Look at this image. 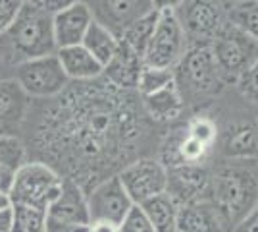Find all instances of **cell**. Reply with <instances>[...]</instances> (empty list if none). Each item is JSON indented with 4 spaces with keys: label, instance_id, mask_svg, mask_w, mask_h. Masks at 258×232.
I'll list each match as a JSON object with an SVG mask.
<instances>
[{
    "label": "cell",
    "instance_id": "6da1fadb",
    "mask_svg": "<svg viewBox=\"0 0 258 232\" xmlns=\"http://www.w3.org/2000/svg\"><path fill=\"white\" fill-rule=\"evenodd\" d=\"M208 199H212L216 207L222 211L229 228L235 226L256 207L258 184L252 172L247 168L229 166L222 168L210 180Z\"/></svg>",
    "mask_w": 258,
    "mask_h": 232
},
{
    "label": "cell",
    "instance_id": "7a4b0ae2",
    "mask_svg": "<svg viewBox=\"0 0 258 232\" xmlns=\"http://www.w3.org/2000/svg\"><path fill=\"white\" fill-rule=\"evenodd\" d=\"M6 43L10 44L12 53L20 58V62L39 58V56L56 55L58 47L54 39L52 14L39 10L31 2L23 4L16 22L4 33Z\"/></svg>",
    "mask_w": 258,
    "mask_h": 232
},
{
    "label": "cell",
    "instance_id": "3957f363",
    "mask_svg": "<svg viewBox=\"0 0 258 232\" xmlns=\"http://www.w3.org/2000/svg\"><path fill=\"white\" fill-rule=\"evenodd\" d=\"M173 81L183 101H201L214 97L226 85L220 77L208 43H193L173 68Z\"/></svg>",
    "mask_w": 258,
    "mask_h": 232
},
{
    "label": "cell",
    "instance_id": "277c9868",
    "mask_svg": "<svg viewBox=\"0 0 258 232\" xmlns=\"http://www.w3.org/2000/svg\"><path fill=\"white\" fill-rule=\"evenodd\" d=\"M208 44L224 83H237L241 74L258 58V43L229 20Z\"/></svg>",
    "mask_w": 258,
    "mask_h": 232
},
{
    "label": "cell",
    "instance_id": "5b68a950",
    "mask_svg": "<svg viewBox=\"0 0 258 232\" xmlns=\"http://www.w3.org/2000/svg\"><path fill=\"white\" fill-rule=\"evenodd\" d=\"M62 186H64V178L52 166L43 161H31L20 168L8 196L12 205H27L35 209L48 211L54 199L60 196Z\"/></svg>",
    "mask_w": 258,
    "mask_h": 232
},
{
    "label": "cell",
    "instance_id": "8992f818",
    "mask_svg": "<svg viewBox=\"0 0 258 232\" xmlns=\"http://www.w3.org/2000/svg\"><path fill=\"white\" fill-rule=\"evenodd\" d=\"M187 51V35L175 10L160 12L156 29L151 37V43L145 51V66L173 68L181 60Z\"/></svg>",
    "mask_w": 258,
    "mask_h": 232
},
{
    "label": "cell",
    "instance_id": "52a82bcc",
    "mask_svg": "<svg viewBox=\"0 0 258 232\" xmlns=\"http://www.w3.org/2000/svg\"><path fill=\"white\" fill-rule=\"evenodd\" d=\"M16 81L29 97L46 99L60 95L68 87L70 77L66 76L58 56L46 55L20 62L16 68Z\"/></svg>",
    "mask_w": 258,
    "mask_h": 232
},
{
    "label": "cell",
    "instance_id": "ba28073f",
    "mask_svg": "<svg viewBox=\"0 0 258 232\" xmlns=\"http://www.w3.org/2000/svg\"><path fill=\"white\" fill-rule=\"evenodd\" d=\"M127 196L135 205L166 192L168 168L158 159H139L118 174Z\"/></svg>",
    "mask_w": 258,
    "mask_h": 232
},
{
    "label": "cell",
    "instance_id": "9c48e42d",
    "mask_svg": "<svg viewBox=\"0 0 258 232\" xmlns=\"http://www.w3.org/2000/svg\"><path fill=\"white\" fill-rule=\"evenodd\" d=\"M87 205H89L91 222L106 221L119 224L135 203L131 201L121 180L116 174L102 180L98 186H95L87 194Z\"/></svg>",
    "mask_w": 258,
    "mask_h": 232
},
{
    "label": "cell",
    "instance_id": "30bf717a",
    "mask_svg": "<svg viewBox=\"0 0 258 232\" xmlns=\"http://www.w3.org/2000/svg\"><path fill=\"white\" fill-rule=\"evenodd\" d=\"M179 8L181 16L177 18L193 43H210L227 20L216 0H183Z\"/></svg>",
    "mask_w": 258,
    "mask_h": 232
},
{
    "label": "cell",
    "instance_id": "8fae6325",
    "mask_svg": "<svg viewBox=\"0 0 258 232\" xmlns=\"http://www.w3.org/2000/svg\"><path fill=\"white\" fill-rule=\"evenodd\" d=\"M210 172L203 165H183L168 168V186L166 192L181 207L208 196Z\"/></svg>",
    "mask_w": 258,
    "mask_h": 232
},
{
    "label": "cell",
    "instance_id": "7c38bea8",
    "mask_svg": "<svg viewBox=\"0 0 258 232\" xmlns=\"http://www.w3.org/2000/svg\"><path fill=\"white\" fill-rule=\"evenodd\" d=\"M93 20L95 18H93L91 8L87 4H83L81 0L76 2L74 6H70V8L56 12L52 16L56 47L58 49H64V47L81 44L83 39H85L89 25L93 23Z\"/></svg>",
    "mask_w": 258,
    "mask_h": 232
},
{
    "label": "cell",
    "instance_id": "4fadbf2b",
    "mask_svg": "<svg viewBox=\"0 0 258 232\" xmlns=\"http://www.w3.org/2000/svg\"><path fill=\"white\" fill-rule=\"evenodd\" d=\"M177 232H229V224L214 201L203 198L179 207Z\"/></svg>",
    "mask_w": 258,
    "mask_h": 232
},
{
    "label": "cell",
    "instance_id": "5bb4252c",
    "mask_svg": "<svg viewBox=\"0 0 258 232\" xmlns=\"http://www.w3.org/2000/svg\"><path fill=\"white\" fill-rule=\"evenodd\" d=\"M46 219L54 222H66V224H91L87 194H83V190L76 180L64 178L62 192L48 207Z\"/></svg>",
    "mask_w": 258,
    "mask_h": 232
},
{
    "label": "cell",
    "instance_id": "9a60e30c",
    "mask_svg": "<svg viewBox=\"0 0 258 232\" xmlns=\"http://www.w3.org/2000/svg\"><path fill=\"white\" fill-rule=\"evenodd\" d=\"M143 68H145L143 56L137 51H133L125 41L119 39L118 49L110 58V62L104 66L102 76L106 77L110 85L129 91V89H137Z\"/></svg>",
    "mask_w": 258,
    "mask_h": 232
},
{
    "label": "cell",
    "instance_id": "2e32d148",
    "mask_svg": "<svg viewBox=\"0 0 258 232\" xmlns=\"http://www.w3.org/2000/svg\"><path fill=\"white\" fill-rule=\"evenodd\" d=\"M29 111V95L16 79H0V135H16Z\"/></svg>",
    "mask_w": 258,
    "mask_h": 232
},
{
    "label": "cell",
    "instance_id": "e0dca14e",
    "mask_svg": "<svg viewBox=\"0 0 258 232\" xmlns=\"http://www.w3.org/2000/svg\"><path fill=\"white\" fill-rule=\"evenodd\" d=\"M56 56H58L66 76L70 77V79L91 81V79H97V77L102 76L104 66L87 51L83 44H74V47L58 49Z\"/></svg>",
    "mask_w": 258,
    "mask_h": 232
},
{
    "label": "cell",
    "instance_id": "ac0fdd59",
    "mask_svg": "<svg viewBox=\"0 0 258 232\" xmlns=\"http://www.w3.org/2000/svg\"><path fill=\"white\" fill-rule=\"evenodd\" d=\"M143 107H145V111L152 120L172 122L177 116H181L183 109H185V101H183L175 81H172L160 91L145 95L143 97Z\"/></svg>",
    "mask_w": 258,
    "mask_h": 232
},
{
    "label": "cell",
    "instance_id": "d6986e66",
    "mask_svg": "<svg viewBox=\"0 0 258 232\" xmlns=\"http://www.w3.org/2000/svg\"><path fill=\"white\" fill-rule=\"evenodd\" d=\"M25 145L18 135H0V190L10 194V188L27 161Z\"/></svg>",
    "mask_w": 258,
    "mask_h": 232
},
{
    "label": "cell",
    "instance_id": "ffe728a7",
    "mask_svg": "<svg viewBox=\"0 0 258 232\" xmlns=\"http://www.w3.org/2000/svg\"><path fill=\"white\" fill-rule=\"evenodd\" d=\"M141 209L145 211V215L149 217V221L156 232H177L179 205L168 192L143 201Z\"/></svg>",
    "mask_w": 258,
    "mask_h": 232
},
{
    "label": "cell",
    "instance_id": "44dd1931",
    "mask_svg": "<svg viewBox=\"0 0 258 232\" xmlns=\"http://www.w3.org/2000/svg\"><path fill=\"white\" fill-rule=\"evenodd\" d=\"M119 37L112 29H108L104 23L93 20V23L89 25L85 33V39H83V47L91 55L97 58L102 66H106L110 62V58L114 56L116 49H118Z\"/></svg>",
    "mask_w": 258,
    "mask_h": 232
},
{
    "label": "cell",
    "instance_id": "7402d4cb",
    "mask_svg": "<svg viewBox=\"0 0 258 232\" xmlns=\"http://www.w3.org/2000/svg\"><path fill=\"white\" fill-rule=\"evenodd\" d=\"M158 18H160V12L158 10H149L145 14H141L139 18H135L133 22H129L123 29H121V35L119 39L125 41V43L137 51L141 56H145V51L151 43V37L156 29V23H158Z\"/></svg>",
    "mask_w": 258,
    "mask_h": 232
},
{
    "label": "cell",
    "instance_id": "603a6c76",
    "mask_svg": "<svg viewBox=\"0 0 258 232\" xmlns=\"http://www.w3.org/2000/svg\"><path fill=\"white\" fill-rule=\"evenodd\" d=\"M12 232H46V211L27 205H12Z\"/></svg>",
    "mask_w": 258,
    "mask_h": 232
},
{
    "label": "cell",
    "instance_id": "cb8c5ba5",
    "mask_svg": "<svg viewBox=\"0 0 258 232\" xmlns=\"http://www.w3.org/2000/svg\"><path fill=\"white\" fill-rule=\"evenodd\" d=\"M227 20L235 23L237 27H241L245 33L250 35L258 43V0L233 4Z\"/></svg>",
    "mask_w": 258,
    "mask_h": 232
},
{
    "label": "cell",
    "instance_id": "d4e9b609",
    "mask_svg": "<svg viewBox=\"0 0 258 232\" xmlns=\"http://www.w3.org/2000/svg\"><path fill=\"white\" fill-rule=\"evenodd\" d=\"M173 81V70L170 68H154V66H145L143 72H141L139 83H137V89L139 93L145 97V95H151V93H156L164 89L168 83Z\"/></svg>",
    "mask_w": 258,
    "mask_h": 232
},
{
    "label": "cell",
    "instance_id": "484cf974",
    "mask_svg": "<svg viewBox=\"0 0 258 232\" xmlns=\"http://www.w3.org/2000/svg\"><path fill=\"white\" fill-rule=\"evenodd\" d=\"M226 151L229 155H252L258 151V135L254 130H241L239 133L227 137Z\"/></svg>",
    "mask_w": 258,
    "mask_h": 232
},
{
    "label": "cell",
    "instance_id": "4316f807",
    "mask_svg": "<svg viewBox=\"0 0 258 232\" xmlns=\"http://www.w3.org/2000/svg\"><path fill=\"white\" fill-rule=\"evenodd\" d=\"M235 85L239 87V93L243 95V99H247L250 105L258 107V58L241 74Z\"/></svg>",
    "mask_w": 258,
    "mask_h": 232
},
{
    "label": "cell",
    "instance_id": "83f0119b",
    "mask_svg": "<svg viewBox=\"0 0 258 232\" xmlns=\"http://www.w3.org/2000/svg\"><path fill=\"white\" fill-rule=\"evenodd\" d=\"M119 232H156L151 224L149 217L145 215V211L141 209V205H133L129 213L123 217V221L118 224Z\"/></svg>",
    "mask_w": 258,
    "mask_h": 232
},
{
    "label": "cell",
    "instance_id": "f1b7e54d",
    "mask_svg": "<svg viewBox=\"0 0 258 232\" xmlns=\"http://www.w3.org/2000/svg\"><path fill=\"white\" fill-rule=\"evenodd\" d=\"M23 0H0V35H4L16 22L18 14L23 8Z\"/></svg>",
    "mask_w": 258,
    "mask_h": 232
},
{
    "label": "cell",
    "instance_id": "f546056e",
    "mask_svg": "<svg viewBox=\"0 0 258 232\" xmlns=\"http://www.w3.org/2000/svg\"><path fill=\"white\" fill-rule=\"evenodd\" d=\"M29 2H31L33 6H37L39 10H44L54 16L56 12L64 10V8H70V6H74L79 0H29Z\"/></svg>",
    "mask_w": 258,
    "mask_h": 232
},
{
    "label": "cell",
    "instance_id": "4dcf8cb0",
    "mask_svg": "<svg viewBox=\"0 0 258 232\" xmlns=\"http://www.w3.org/2000/svg\"><path fill=\"white\" fill-rule=\"evenodd\" d=\"M106 6L110 16L121 20V18H127V14L133 10V0H106Z\"/></svg>",
    "mask_w": 258,
    "mask_h": 232
},
{
    "label": "cell",
    "instance_id": "1f68e13d",
    "mask_svg": "<svg viewBox=\"0 0 258 232\" xmlns=\"http://www.w3.org/2000/svg\"><path fill=\"white\" fill-rule=\"evenodd\" d=\"M91 224H66L46 219V232H89Z\"/></svg>",
    "mask_w": 258,
    "mask_h": 232
},
{
    "label": "cell",
    "instance_id": "d6a6232c",
    "mask_svg": "<svg viewBox=\"0 0 258 232\" xmlns=\"http://www.w3.org/2000/svg\"><path fill=\"white\" fill-rule=\"evenodd\" d=\"M237 232H258V205L237 224Z\"/></svg>",
    "mask_w": 258,
    "mask_h": 232
},
{
    "label": "cell",
    "instance_id": "836d02e7",
    "mask_svg": "<svg viewBox=\"0 0 258 232\" xmlns=\"http://www.w3.org/2000/svg\"><path fill=\"white\" fill-rule=\"evenodd\" d=\"M151 2H152V8L158 12L177 10V8L183 4V0H151Z\"/></svg>",
    "mask_w": 258,
    "mask_h": 232
},
{
    "label": "cell",
    "instance_id": "e575fe53",
    "mask_svg": "<svg viewBox=\"0 0 258 232\" xmlns=\"http://www.w3.org/2000/svg\"><path fill=\"white\" fill-rule=\"evenodd\" d=\"M12 221H14L12 207L0 211V232H12Z\"/></svg>",
    "mask_w": 258,
    "mask_h": 232
},
{
    "label": "cell",
    "instance_id": "d590c367",
    "mask_svg": "<svg viewBox=\"0 0 258 232\" xmlns=\"http://www.w3.org/2000/svg\"><path fill=\"white\" fill-rule=\"evenodd\" d=\"M89 232H119V230H118V224H114V222L97 221V222H91Z\"/></svg>",
    "mask_w": 258,
    "mask_h": 232
},
{
    "label": "cell",
    "instance_id": "8d00e7d4",
    "mask_svg": "<svg viewBox=\"0 0 258 232\" xmlns=\"http://www.w3.org/2000/svg\"><path fill=\"white\" fill-rule=\"evenodd\" d=\"M8 207H12L10 196H8L6 192H2V190H0V211H2V209H8Z\"/></svg>",
    "mask_w": 258,
    "mask_h": 232
},
{
    "label": "cell",
    "instance_id": "74e56055",
    "mask_svg": "<svg viewBox=\"0 0 258 232\" xmlns=\"http://www.w3.org/2000/svg\"><path fill=\"white\" fill-rule=\"evenodd\" d=\"M227 2H231V4H243V2H250V0H227Z\"/></svg>",
    "mask_w": 258,
    "mask_h": 232
},
{
    "label": "cell",
    "instance_id": "f35d334b",
    "mask_svg": "<svg viewBox=\"0 0 258 232\" xmlns=\"http://www.w3.org/2000/svg\"><path fill=\"white\" fill-rule=\"evenodd\" d=\"M23 2H29V0H23Z\"/></svg>",
    "mask_w": 258,
    "mask_h": 232
}]
</instances>
